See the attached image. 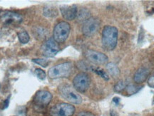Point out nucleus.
Returning a JSON list of instances; mask_svg holds the SVG:
<instances>
[{
	"label": "nucleus",
	"mask_w": 154,
	"mask_h": 116,
	"mask_svg": "<svg viewBox=\"0 0 154 116\" xmlns=\"http://www.w3.org/2000/svg\"><path fill=\"white\" fill-rule=\"evenodd\" d=\"M118 29L113 26H105L102 32V46L108 51H113L118 41Z\"/></svg>",
	"instance_id": "nucleus-1"
},
{
	"label": "nucleus",
	"mask_w": 154,
	"mask_h": 116,
	"mask_svg": "<svg viewBox=\"0 0 154 116\" xmlns=\"http://www.w3.org/2000/svg\"><path fill=\"white\" fill-rule=\"evenodd\" d=\"M73 64L71 62H64L50 68L48 71L49 77L51 79L68 78L72 75Z\"/></svg>",
	"instance_id": "nucleus-2"
},
{
	"label": "nucleus",
	"mask_w": 154,
	"mask_h": 116,
	"mask_svg": "<svg viewBox=\"0 0 154 116\" xmlns=\"http://www.w3.org/2000/svg\"><path fill=\"white\" fill-rule=\"evenodd\" d=\"M59 92L61 96L67 101L73 104H80L82 102V98L79 94L68 84H62L59 87Z\"/></svg>",
	"instance_id": "nucleus-3"
},
{
	"label": "nucleus",
	"mask_w": 154,
	"mask_h": 116,
	"mask_svg": "<svg viewBox=\"0 0 154 116\" xmlns=\"http://www.w3.org/2000/svg\"><path fill=\"white\" fill-rule=\"evenodd\" d=\"M70 24L66 22H61L56 25L54 29L53 36L57 43H63L70 34Z\"/></svg>",
	"instance_id": "nucleus-4"
},
{
	"label": "nucleus",
	"mask_w": 154,
	"mask_h": 116,
	"mask_svg": "<svg viewBox=\"0 0 154 116\" xmlns=\"http://www.w3.org/2000/svg\"><path fill=\"white\" fill-rule=\"evenodd\" d=\"M91 79L86 73H79L74 77L73 80V85L75 90L78 92L84 93L88 90L90 86Z\"/></svg>",
	"instance_id": "nucleus-5"
},
{
	"label": "nucleus",
	"mask_w": 154,
	"mask_h": 116,
	"mask_svg": "<svg viewBox=\"0 0 154 116\" xmlns=\"http://www.w3.org/2000/svg\"><path fill=\"white\" fill-rule=\"evenodd\" d=\"M75 107L66 103H58L51 109V116H72L75 113Z\"/></svg>",
	"instance_id": "nucleus-6"
},
{
	"label": "nucleus",
	"mask_w": 154,
	"mask_h": 116,
	"mask_svg": "<svg viewBox=\"0 0 154 116\" xmlns=\"http://www.w3.org/2000/svg\"><path fill=\"white\" fill-rule=\"evenodd\" d=\"M59 51V46L53 38H49L41 46V53L45 57L51 58L55 56Z\"/></svg>",
	"instance_id": "nucleus-7"
},
{
	"label": "nucleus",
	"mask_w": 154,
	"mask_h": 116,
	"mask_svg": "<svg viewBox=\"0 0 154 116\" xmlns=\"http://www.w3.org/2000/svg\"><path fill=\"white\" fill-rule=\"evenodd\" d=\"M101 22L99 19L95 17H90L84 22L82 27L83 34L86 36H91L98 32L100 28Z\"/></svg>",
	"instance_id": "nucleus-8"
},
{
	"label": "nucleus",
	"mask_w": 154,
	"mask_h": 116,
	"mask_svg": "<svg viewBox=\"0 0 154 116\" xmlns=\"http://www.w3.org/2000/svg\"><path fill=\"white\" fill-rule=\"evenodd\" d=\"M85 57L90 62L95 64H103L108 61V57L101 52L94 51V50H87L85 52Z\"/></svg>",
	"instance_id": "nucleus-9"
},
{
	"label": "nucleus",
	"mask_w": 154,
	"mask_h": 116,
	"mask_svg": "<svg viewBox=\"0 0 154 116\" xmlns=\"http://www.w3.org/2000/svg\"><path fill=\"white\" fill-rule=\"evenodd\" d=\"M52 99V95L47 90H39L34 97V103L38 106H47Z\"/></svg>",
	"instance_id": "nucleus-10"
},
{
	"label": "nucleus",
	"mask_w": 154,
	"mask_h": 116,
	"mask_svg": "<svg viewBox=\"0 0 154 116\" xmlns=\"http://www.w3.org/2000/svg\"><path fill=\"white\" fill-rule=\"evenodd\" d=\"M61 15L66 20L72 21L77 16L78 9L76 5H62L60 7Z\"/></svg>",
	"instance_id": "nucleus-11"
},
{
	"label": "nucleus",
	"mask_w": 154,
	"mask_h": 116,
	"mask_svg": "<svg viewBox=\"0 0 154 116\" xmlns=\"http://www.w3.org/2000/svg\"><path fill=\"white\" fill-rule=\"evenodd\" d=\"M0 19L2 22H4L5 24H9L13 22H20L22 21V17L20 14H17L12 11H7L4 13L0 17Z\"/></svg>",
	"instance_id": "nucleus-12"
},
{
	"label": "nucleus",
	"mask_w": 154,
	"mask_h": 116,
	"mask_svg": "<svg viewBox=\"0 0 154 116\" xmlns=\"http://www.w3.org/2000/svg\"><path fill=\"white\" fill-rule=\"evenodd\" d=\"M149 76V69L146 68H140L135 73L134 76V82L136 84H142L144 81H146V79Z\"/></svg>",
	"instance_id": "nucleus-13"
},
{
	"label": "nucleus",
	"mask_w": 154,
	"mask_h": 116,
	"mask_svg": "<svg viewBox=\"0 0 154 116\" xmlns=\"http://www.w3.org/2000/svg\"><path fill=\"white\" fill-rule=\"evenodd\" d=\"M106 69L109 71V73L113 77L118 76L120 74V70H119V67L113 63H108L106 65Z\"/></svg>",
	"instance_id": "nucleus-14"
},
{
	"label": "nucleus",
	"mask_w": 154,
	"mask_h": 116,
	"mask_svg": "<svg viewBox=\"0 0 154 116\" xmlns=\"http://www.w3.org/2000/svg\"><path fill=\"white\" fill-rule=\"evenodd\" d=\"M44 15L47 17H49V18H53V17L57 16L58 11L55 7L48 6L44 9Z\"/></svg>",
	"instance_id": "nucleus-15"
},
{
	"label": "nucleus",
	"mask_w": 154,
	"mask_h": 116,
	"mask_svg": "<svg viewBox=\"0 0 154 116\" xmlns=\"http://www.w3.org/2000/svg\"><path fill=\"white\" fill-rule=\"evenodd\" d=\"M17 35H18V38L19 41H20L22 44H27L28 42L29 41V39H30L29 35V34L26 32V31H22V32H19Z\"/></svg>",
	"instance_id": "nucleus-16"
},
{
	"label": "nucleus",
	"mask_w": 154,
	"mask_h": 116,
	"mask_svg": "<svg viewBox=\"0 0 154 116\" xmlns=\"http://www.w3.org/2000/svg\"><path fill=\"white\" fill-rule=\"evenodd\" d=\"M89 14H90L89 11H88L87 9H82V10L77 13V16H78L79 20L85 21V22L90 18Z\"/></svg>",
	"instance_id": "nucleus-17"
},
{
	"label": "nucleus",
	"mask_w": 154,
	"mask_h": 116,
	"mask_svg": "<svg viewBox=\"0 0 154 116\" xmlns=\"http://www.w3.org/2000/svg\"><path fill=\"white\" fill-rule=\"evenodd\" d=\"M143 88V86H135V85L133 84H130L128 86H127L126 87V91L129 95H134L136 93H138L139 90Z\"/></svg>",
	"instance_id": "nucleus-18"
},
{
	"label": "nucleus",
	"mask_w": 154,
	"mask_h": 116,
	"mask_svg": "<svg viewBox=\"0 0 154 116\" xmlns=\"http://www.w3.org/2000/svg\"><path fill=\"white\" fill-rule=\"evenodd\" d=\"M91 71H94V73H96V74H98L99 76H100L101 78H103L104 80L106 81H109V77L107 75V73L105 72L104 71L102 70L101 69H98V68H91Z\"/></svg>",
	"instance_id": "nucleus-19"
},
{
	"label": "nucleus",
	"mask_w": 154,
	"mask_h": 116,
	"mask_svg": "<svg viewBox=\"0 0 154 116\" xmlns=\"http://www.w3.org/2000/svg\"><path fill=\"white\" fill-rule=\"evenodd\" d=\"M126 88V84L123 81H120L115 85L114 86V90L116 93H120Z\"/></svg>",
	"instance_id": "nucleus-20"
},
{
	"label": "nucleus",
	"mask_w": 154,
	"mask_h": 116,
	"mask_svg": "<svg viewBox=\"0 0 154 116\" xmlns=\"http://www.w3.org/2000/svg\"><path fill=\"white\" fill-rule=\"evenodd\" d=\"M32 61L36 63V64L41 66L42 67H47L49 63V62L47 61V60L43 59H32Z\"/></svg>",
	"instance_id": "nucleus-21"
},
{
	"label": "nucleus",
	"mask_w": 154,
	"mask_h": 116,
	"mask_svg": "<svg viewBox=\"0 0 154 116\" xmlns=\"http://www.w3.org/2000/svg\"><path fill=\"white\" fill-rule=\"evenodd\" d=\"M35 74L37 76V78L40 80H44L46 78V73L44 70L41 69H35Z\"/></svg>",
	"instance_id": "nucleus-22"
},
{
	"label": "nucleus",
	"mask_w": 154,
	"mask_h": 116,
	"mask_svg": "<svg viewBox=\"0 0 154 116\" xmlns=\"http://www.w3.org/2000/svg\"><path fill=\"white\" fill-rule=\"evenodd\" d=\"M76 116H95V115H94V114L91 113V112L82 111L77 114Z\"/></svg>",
	"instance_id": "nucleus-23"
},
{
	"label": "nucleus",
	"mask_w": 154,
	"mask_h": 116,
	"mask_svg": "<svg viewBox=\"0 0 154 116\" xmlns=\"http://www.w3.org/2000/svg\"><path fill=\"white\" fill-rule=\"evenodd\" d=\"M143 38H144V32L143 31V28H141L139 32V35H138V43H140V42L143 40Z\"/></svg>",
	"instance_id": "nucleus-24"
},
{
	"label": "nucleus",
	"mask_w": 154,
	"mask_h": 116,
	"mask_svg": "<svg viewBox=\"0 0 154 116\" xmlns=\"http://www.w3.org/2000/svg\"><path fill=\"white\" fill-rule=\"evenodd\" d=\"M148 84L152 88H154V75L151 76L148 81Z\"/></svg>",
	"instance_id": "nucleus-25"
},
{
	"label": "nucleus",
	"mask_w": 154,
	"mask_h": 116,
	"mask_svg": "<svg viewBox=\"0 0 154 116\" xmlns=\"http://www.w3.org/2000/svg\"><path fill=\"white\" fill-rule=\"evenodd\" d=\"M9 99H10V96H9L8 98L6 99L5 101H4V103H3V108L2 109H6V108H8V106L9 105Z\"/></svg>",
	"instance_id": "nucleus-26"
},
{
	"label": "nucleus",
	"mask_w": 154,
	"mask_h": 116,
	"mask_svg": "<svg viewBox=\"0 0 154 116\" xmlns=\"http://www.w3.org/2000/svg\"><path fill=\"white\" fill-rule=\"evenodd\" d=\"M120 100L121 99L119 97H114L113 98V102L116 104V105H119V102H120Z\"/></svg>",
	"instance_id": "nucleus-27"
},
{
	"label": "nucleus",
	"mask_w": 154,
	"mask_h": 116,
	"mask_svg": "<svg viewBox=\"0 0 154 116\" xmlns=\"http://www.w3.org/2000/svg\"><path fill=\"white\" fill-rule=\"evenodd\" d=\"M111 116H118V114L116 113L115 111H111Z\"/></svg>",
	"instance_id": "nucleus-28"
},
{
	"label": "nucleus",
	"mask_w": 154,
	"mask_h": 116,
	"mask_svg": "<svg viewBox=\"0 0 154 116\" xmlns=\"http://www.w3.org/2000/svg\"><path fill=\"white\" fill-rule=\"evenodd\" d=\"M151 116H154V114H153V115H151Z\"/></svg>",
	"instance_id": "nucleus-29"
}]
</instances>
